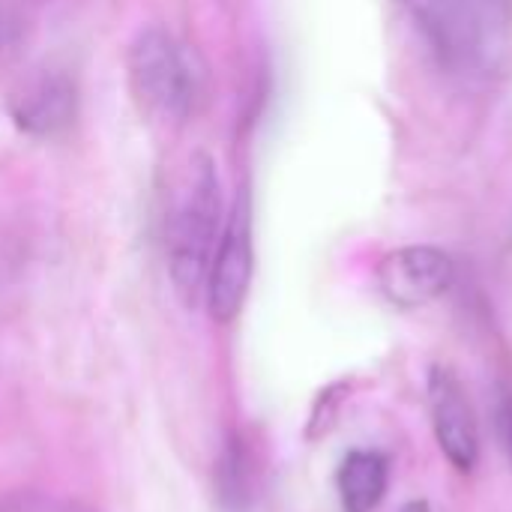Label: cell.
<instances>
[{
	"mask_svg": "<svg viewBox=\"0 0 512 512\" xmlns=\"http://www.w3.org/2000/svg\"><path fill=\"white\" fill-rule=\"evenodd\" d=\"M3 42H6V21L0 18V45H3Z\"/></svg>",
	"mask_w": 512,
	"mask_h": 512,
	"instance_id": "12",
	"label": "cell"
},
{
	"mask_svg": "<svg viewBox=\"0 0 512 512\" xmlns=\"http://www.w3.org/2000/svg\"><path fill=\"white\" fill-rule=\"evenodd\" d=\"M255 270V246H252V204L246 192H237L219 246L210 261L207 285H204V306L216 324H231L249 294Z\"/></svg>",
	"mask_w": 512,
	"mask_h": 512,
	"instance_id": "4",
	"label": "cell"
},
{
	"mask_svg": "<svg viewBox=\"0 0 512 512\" xmlns=\"http://www.w3.org/2000/svg\"><path fill=\"white\" fill-rule=\"evenodd\" d=\"M378 291L396 309H423L456 285V261L429 243L399 246L378 264Z\"/></svg>",
	"mask_w": 512,
	"mask_h": 512,
	"instance_id": "6",
	"label": "cell"
},
{
	"mask_svg": "<svg viewBox=\"0 0 512 512\" xmlns=\"http://www.w3.org/2000/svg\"><path fill=\"white\" fill-rule=\"evenodd\" d=\"M12 123L33 138H54L78 117V84L60 69H45L24 81L9 99Z\"/></svg>",
	"mask_w": 512,
	"mask_h": 512,
	"instance_id": "7",
	"label": "cell"
},
{
	"mask_svg": "<svg viewBox=\"0 0 512 512\" xmlns=\"http://www.w3.org/2000/svg\"><path fill=\"white\" fill-rule=\"evenodd\" d=\"M345 512H375L390 489V462L378 450H351L336 474Z\"/></svg>",
	"mask_w": 512,
	"mask_h": 512,
	"instance_id": "8",
	"label": "cell"
},
{
	"mask_svg": "<svg viewBox=\"0 0 512 512\" xmlns=\"http://www.w3.org/2000/svg\"><path fill=\"white\" fill-rule=\"evenodd\" d=\"M216 501L225 512H249L258 498V462L243 435H228L216 459Z\"/></svg>",
	"mask_w": 512,
	"mask_h": 512,
	"instance_id": "9",
	"label": "cell"
},
{
	"mask_svg": "<svg viewBox=\"0 0 512 512\" xmlns=\"http://www.w3.org/2000/svg\"><path fill=\"white\" fill-rule=\"evenodd\" d=\"M426 405L438 450L459 474H471L480 462V423L462 378L450 366L429 369Z\"/></svg>",
	"mask_w": 512,
	"mask_h": 512,
	"instance_id": "5",
	"label": "cell"
},
{
	"mask_svg": "<svg viewBox=\"0 0 512 512\" xmlns=\"http://www.w3.org/2000/svg\"><path fill=\"white\" fill-rule=\"evenodd\" d=\"M402 512H432V507H429V501H411L402 507Z\"/></svg>",
	"mask_w": 512,
	"mask_h": 512,
	"instance_id": "10",
	"label": "cell"
},
{
	"mask_svg": "<svg viewBox=\"0 0 512 512\" xmlns=\"http://www.w3.org/2000/svg\"><path fill=\"white\" fill-rule=\"evenodd\" d=\"M429 57L456 81L492 84L512 66V0H408Z\"/></svg>",
	"mask_w": 512,
	"mask_h": 512,
	"instance_id": "1",
	"label": "cell"
},
{
	"mask_svg": "<svg viewBox=\"0 0 512 512\" xmlns=\"http://www.w3.org/2000/svg\"><path fill=\"white\" fill-rule=\"evenodd\" d=\"M129 84L141 111L159 123H183L198 99V69L165 27L147 24L135 33L126 54Z\"/></svg>",
	"mask_w": 512,
	"mask_h": 512,
	"instance_id": "3",
	"label": "cell"
},
{
	"mask_svg": "<svg viewBox=\"0 0 512 512\" xmlns=\"http://www.w3.org/2000/svg\"><path fill=\"white\" fill-rule=\"evenodd\" d=\"M507 450H510V459H512V411L507 414Z\"/></svg>",
	"mask_w": 512,
	"mask_h": 512,
	"instance_id": "11",
	"label": "cell"
},
{
	"mask_svg": "<svg viewBox=\"0 0 512 512\" xmlns=\"http://www.w3.org/2000/svg\"><path fill=\"white\" fill-rule=\"evenodd\" d=\"M225 225L222 183L207 153L189 159L183 192L168 222V273L186 306L204 303V285Z\"/></svg>",
	"mask_w": 512,
	"mask_h": 512,
	"instance_id": "2",
	"label": "cell"
}]
</instances>
